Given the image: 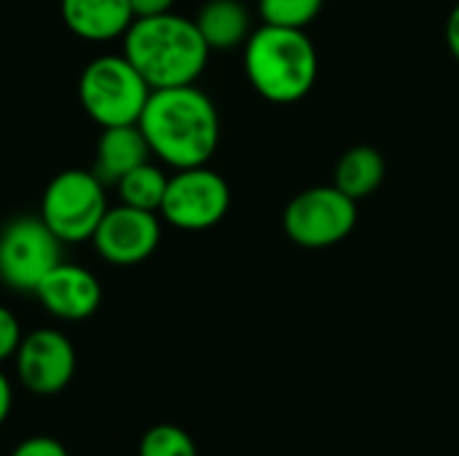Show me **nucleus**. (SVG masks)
Wrapping results in <instances>:
<instances>
[{
    "mask_svg": "<svg viewBox=\"0 0 459 456\" xmlns=\"http://www.w3.org/2000/svg\"><path fill=\"white\" fill-rule=\"evenodd\" d=\"M137 126L148 140L151 156L172 169L204 167L221 142L218 108L196 83L153 89Z\"/></svg>",
    "mask_w": 459,
    "mask_h": 456,
    "instance_id": "f257e3e1",
    "label": "nucleus"
},
{
    "mask_svg": "<svg viewBox=\"0 0 459 456\" xmlns=\"http://www.w3.org/2000/svg\"><path fill=\"white\" fill-rule=\"evenodd\" d=\"M121 43V51L151 83V89L191 86L204 73L210 59V46L196 22L175 11L134 19Z\"/></svg>",
    "mask_w": 459,
    "mask_h": 456,
    "instance_id": "f03ea898",
    "label": "nucleus"
},
{
    "mask_svg": "<svg viewBox=\"0 0 459 456\" xmlns=\"http://www.w3.org/2000/svg\"><path fill=\"white\" fill-rule=\"evenodd\" d=\"M317 51L304 30L261 24L245 43V75L274 105L304 99L317 81Z\"/></svg>",
    "mask_w": 459,
    "mask_h": 456,
    "instance_id": "7ed1b4c3",
    "label": "nucleus"
},
{
    "mask_svg": "<svg viewBox=\"0 0 459 456\" xmlns=\"http://www.w3.org/2000/svg\"><path fill=\"white\" fill-rule=\"evenodd\" d=\"M151 91V83L124 51L94 56L78 78L81 108L102 129L137 124Z\"/></svg>",
    "mask_w": 459,
    "mask_h": 456,
    "instance_id": "20e7f679",
    "label": "nucleus"
},
{
    "mask_svg": "<svg viewBox=\"0 0 459 456\" xmlns=\"http://www.w3.org/2000/svg\"><path fill=\"white\" fill-rule=\"evenodd\" d=\"M108 207V185L94 169H62L40 196V218L62 245L91 242Z\"/></svg>",
    "mask_w": 459,
    "mask_h": 456,
    "instance_id": "39448f33",
    "label": "nucleus"
},
{
    "mask_svg": "<svg viewBox=\"0 0 459 456\" xmlns=\"http://www.w3.org/2000/svg\"><path fill=\"white\" fill-rule=\"evenodd\" d=\"M65 245L40 215L11 218L0 228V282L19 293H35L43 277L65 258Z\"/></svg>",
    "mask_w": 459,
    "mask_h": 456,
    "instance_id": "423d86ee",
    "label": "nucleus"
},
{
    "mask_svg": "<svg viewBox=\"0 0 459 456\" xmlns=\"http://www.w3.org/2000/svg\"><path fill=\"white\" fill-rule=\"evenodd\" d=\"M358 223V202L336 185H315L296 194L285 212L282 228L288 239L307 250H323L344 242Z\"/></svg>",
    "mask_w": 459,
    "mask_h": 456,
    "instance_id": "0eeeda50",
    "label": "nucleus"
},
{
    "mask_svg": "<svg viewBox=\"0 0 459 456\" xmlns=\"http://www.w3.org/2000/svg\"><path fill=\"white\" fill-rule=\"evenodd\" d=\"M231 207V188L215 169H175L161 202V220L180 231H207L218 226Z\"/></svg>",
    "mask_w": 459,
    "mask_h": 456,
    "instance_id": "6e6552de",
    "label": "nucleus"
},
{
    "mask_svg": "<svg viewBox=\"0 0 459 456\" xmlns=\"http://www.w3.org/2000/svg\"><path fill=\"white\" fill-rule=\"evenodd\" d=\"M161 242V215L129 204L108 207L91 245L94 253L110 266H137L148 261Z\"/></svg>",
    "mask_w": 459,
    "mask_h": 456,
    "instance_id": "1a4fd4ad",
    "label": "nucleus"
},
{
    "mask_svg": "<svg viewBox=\"0 0 459 456\" xmlns=\"http://www.w3.org/2000/svg\"><path fill=\"white\" fill-rule=\"evenodd\" d=\"M16 376L32 395H56L75 376V347L56 328H35L22 336L13 355Z\"/></svg>",
    "mask_w": 459,
    "mask_h": 456,
    "instance_id": "9d476101",
    "label": "nucleus"
},
{
    "mask_svg": "<svg viewBox=\"0 0 459 456\" xmlns=\"http://www.w3.org/2000/svg\"><path fill=\"white\" fill-rule=\"evenodd\" d=\"M35 296L51 317L65 323H81L100 309L102 285L97 274L86 266L62 261L43 277V282L35 288Z\"/></svg>",
    "mask_w": 459,
    "mask_h": 456,
    "instance_id": "9b49d317",
    "label": "nucleus"
},
{
    "mask_svg": "<svg viewBox=\"0 0 459 456\" xmlns=\"http://www.w3.org/2000/svg\"><path fill=\"white\" fill-rule=\"evenodd\" d=\"M65 27L89 43H108L124 38L134 22L129 0H59Z\"/></svg>",
    "mask_w": 459,
    "mask_h": 456,
    "instance_id": "f8f14e48",
    "label": "nucleus"
},
{
    "mask_svg": "<svg viewBox=\"0 0 459 456\" xmlns=\"http://www.w3.org/2000/svg\"><path fill=\"white\" fill-rule=\"evenodd\" d=\"M151 161V148L137 124L108 126L97 137L94 148V175L105 185H116L126 172Z\"/></svg>",
    "mask_w": 459,
    "mask_h": 456,
    "instance_id": "ddd939ff",
    "label": "nucleus"
},
{
    "mask_svg": "<svg viewBox=\"0 0 459 456\" xmlns=\"http://www.w3.org/2000/svg\"><path fill=\"white\" fill-rule=\"evenodd\" d=\"M194 22L210 51H231L245 46L253 32L250 11L239 0H207Z\"/></svg>",
    "mask_w": 459,
    "mask_h": 456,
    "instance_id": "4468645a",
    "label": "nucleus"
},
{
    "mask_svg": "<svg viewBox=\"0 0 459 456\" xmlns=\"http://www.w3.org/2000/svg\"><path fill=\"white\" fill-rule=\"evenodd\" d=\"M385 172H387V164L377 148L355 145V148L344 151V156L339 159L333 185L342 194H347L350 199L360 202V199H368L382 185Z\"/></svg>",
    "mask_w": 459,
    "mask_h": 456,
    "instance_id": "2eb2a0df",
    "label": "nucleus"
},
{
    "mask_svg": "<svg viewBox=\"0 0 459 456\" xmlns=\"http://www.w3.org/2000/svg\"><path fill=\"white\" fill-rule=\"evenodd\" d=\"M167 183H169V175L159 164L145 161V164L134 167L132 172H126L116 183V194H118L121 204L159 212L161 202H164V194H167Z\"/></svg>",
    "mask_w": 459,
    "mask_h": 456,
    "instance_id": "dca6fc26",
    "label": "nucleus"
},
{
    "mask_svg": "<svg viewBox=\"0 0 459 456\" xmlns=\"http://www.w3.org/2000/svg\"><path fill=\"white\" fill-rule=\"evenodd\" d=\"M137 456H199L194 438L169 422L153 425L143 433Z\"/></svg>",
    "mask_w": 459,
    "mask_h": 456,
    "instance_id": "f3484780",
    "label": "nucleus"
},
{
    "mask_svg": "<svg viewBox=\"0 0 459 456\" xmlns=\"http://www.w3.org/2000/svg\"><path fill=\"white\" fill-rule=\"evenodd\" d=\"M323 0H258V13L264 24L307 30L317 19Z\"/></svg>",
    "mask_w": 459,
    "mask_h": 456,
    "instance_id": "a211bd4d",
    "label": "nucleus"
},
{
    "mask_svg": "<svg viewBox=\"0 0 459 456\" xmlns=\"http://www.w3.org/2000/svg\"><path fill=\"white\" fill-rule=\"evenodd\" d=\"M22 325H19V317L0 304V363H5L8 357L16 355L19 344H22Z\"/></svg>",
    "mask_w": 459,
    "mask_h": 456,
    "instance_id": "6ab92c4d",
    "label": "nucleus"
},
{
    "mask_svg": "<svg viewBox=\"0 0 459 456\" xmlns=\"http://www.w3.org/2000/svg\"><path fill=\"white\" fill-rule=\"evenodd\" d=\"M8 456H70L65 443L51 435H32L24 438Z\"/></svg>",
    "mask_w": 459,
    "mask_h": 456,
    "instance_id": "aec40b11",
    "label": "nucleus"
},
{
    "mask_svg": "<svg viewBox=\"0 0 459 456\" xmlns=\"http://www.w3.org/2000/svg\"><path fill=\"white\" fill-rule=\"evenodd\" d=\"M132 3V11H134V19L140 16H159V13H169L175 0H129Z\"/></svg>",
    "mask_w": 459,
    "mask_h": 456,
    "instance_id": "412c9836",
    "label": "nucleus"
},
{
    "mask_svg": "<svg viewBox=\"0 0 459 456\" xmlns=\"http://www.w3.org/2000/svg\"><path fill=\"white\" fill-rule=\"evenodd\" d=\"M11 409H13V387H11V379L0 371V427L5 425Z\"/></svg>",
    "mask_w": 459,
    "mask_h": 456,
    "instance_id": "4be33fe9",
    "label": "nucleus"
},
{
    "mask_svg": "<svg viewBox=\"0 0 459 456\" xmlns=\"http://www.w3.org/2000/svg\"><path fill=\"white\" fill-rule=\"evenodd\" d=\"M446 46H449L452 56L459 62V3L452 8V13L446 19Z\"/></svg>",
    "mask_w": 459,
    "mask_h": 456,
    "instance_id": "5701e85b",
    "label": "nucleus"
}]
</instances>
